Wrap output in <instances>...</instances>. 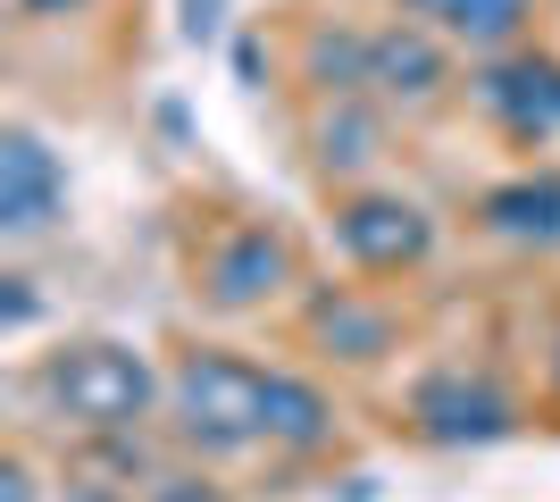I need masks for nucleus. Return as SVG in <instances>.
<instances>
[{"mask_svg":"<svg viewBox=\"0 0 560 502\" xmlns=\"http://www.w3.org/2000/svg\"><path fill=\"white\" fill-rule=\"evenodd\" d=\"M34 394L59 428L93 435V444H117V435H135L151 410H167V377L135 343H117V335H75L59 352L34 369Z\"/></svg>","mask_w":560,"mask_h":502,"instance_id":"f257e3e1","label":"nucleus"},{"mask_svg":"<svg viewBox=\"0 0 560 502\" xmlns=\"http://www.w3.org/2000/svg\"><path fill=\"white\" fill-rule=\"evenodd\" d=\"M268 377L277 369H259L243 352H218V343L185 352L167 369V428H176V444L201 460L259 453L268 444Z\"/></svg>","mask_w":560,"mask_h":502,"instance_id":"f03ea898","label":"nucleus"},{"mask_svg":"<svg viewBox=\"0 0 560 502\" xmlns=\"http://www.w3.org/2000/svg\"><path fill=\"white\" fill-rule=\"evenodd\" d=\"M284 285H293V243H284V226H268V218H226V226L201 243V260H192V293L226 318L268 311Z\"/></svg>","mask_w":560,"mask_h":502,"instance_id":"7ed1b4c3","label":"nucleus"},{"mask_svg":"<svg viewBox=\"0 0 560 502\" xmlns=\"http://www.w3.org/2000/svg\"><path fill=\"white\" fill-rule=\"evenodd\" d=\"M335 252H343L360 277H410V268H427V252H435V218L401 185H360V192L335 201Z\"/></svg>","mask_w":560,"mask_h":502,"instance_id":"20e7f679","label":"nucleus"},{"mask_svg":"<svg viewBox=\"0 0 560 502\" xmlns=\"http://www.w3.org/2000/svg\"><path fill=\"white\" fill-rule=\"evenodd\" d=\"M410 428L427 444H444V453H477V444H502L518 435V402L486 369H427L410 385Z\"/></svg>","mask_w":560,"mask_h":502,"instance_id":"39448f33","label":"nucleus"},{"mask_svg":"<svg viewBox=\"0 0 560 502\" xmlns=\"http://www.w3.org/2000/svg\"><path fill=\"white\" fill-rule=\"evenodd\" d=\"M68 218V160L34 135V126H0V243L25 252Z\"/></svg>","mask_w":560,"mask_h":502,"instance_id":"423d86ee","label":"nucleus"},{"mask_svg":"<svg viewBox=\"0 0 560 502\" xmlns=\"http://www.w3.org/2000/svg\"><path fill=\"white\" fill-rule=\"evenodd\" d=\"M468 101H477L511 143H552L560 135V59L552 50H527V43L502 50V59H477Z\"/></svg>","mask_w":560,"mask_h":502,"instance_id":"0eeeda50","label":"nucleus"},{"mask_svg":"<svg viewBox=\"0 0 560 502\" xmlns=\"http://www.w3.org/2000/svg\"><path fill=\"white\" fill-rule=\"evenodd\" d=\"M452 84V43L435 25L419 17H394L369 34V93L376 101H401V109H427V101H444Z\"/></svg>","mask_w":560,"mask_h":502,"instance_id":"6e6552de","label":"nucleus"},{"mask_svg":"<svg viewBox=\"0 0 560 502\" xmlns=\"http://www.w3.org/2000/svg\"><path fill=\"white\" fill-rule=\"evenodd\" d=\"M394 311L376 302V293L360 285H318L310 293V343L327 360H343V369H376V360L394 352Z\"/></svg>","mask_w":560,"mask_h":502,"instance_id":"1a4fd4ad","label":"nucleus"},{"mask_svg":"<svg viewBox=\"0 0 560 502\" xmlns=\"http://www.w3.org/2000/svg\"><path fill=\"white\" fill-rule=\"evenodd\" d=\"M410 17L435 25L452 50L468 59H502V50L527 43V25H536V0H410Z\"/></svg>","mask_w":560,"mask_h":502,"instance_id":"9d476101","label":"nucleus"},{"mask_svg":"<svg viewBox=\"0 0 560 502\" xmlns=\"http://www.w3.org/2000/svg\"><path fill=\"white\" fill-rule=\"evenodd\" d=\"M493 243H518V252H560V167H536V176H511L477 201Z\"/></svg>","mask_w":560,"mask_h":502,"instance_id":"9b49d317","label":"nucleus"},{"mask_svg":"<svg viewBox=\"0 0 560 502\" xmlns=\"http://www.w3.org/2000/svg\"><path fill=\"white\" fill-rule=\"evenodd\" d=\"M335 435H343V410H335V394L318 377H302V369H277L268 377V453H327Z\"/></svg>","mask_w":560,"mask_h":502,"instance_id":"f8f14e48","label":"nucleus"},{"mask_svg":"<svg viewBox=\"0 0 560 502\" xmlns=\"http://www.w3.org/2000/svg\"><path fill=\"white\" fill-rule=\"evenodd\" d=\"M310 160H318V176L360 192L376 176V160H385V118H376L369 101H335L327 118L310 126Z\"/></svg>","mask_w":560,"mask_h":502,"instance_id":"ddd939ff","label":"nucleus"},{"mask_svg":"<svg viewBox=\"0 0 560 502\" xmlns=\"http://www.w3.org/2000/svg\"><path fill=\"white\" fill-rule=\"evenodd\" d=\"M142 502H234V494H226V486L210 478V469H160Z\"/></svg>","mask_w":560,"mask_h":502,"instance_id":"4468645a","label":"nucleus"},{"mask_svg":"<svg viewBox=\"0 0 560 502\" xmlns=\"http://www.w3.org/2000/svg\"><path fill=\"white\" fill-rule=\"evenodd\" d=\"M0 502H43V486H34V460H25V453L0 460Z\"/></svg>","mask_w":560,"mask_h":502,"instance_id":"2eb2a0df","label":"nucleus"},{"mask_svg":"<svg viewBox=\"0 0 560 502\" xmlns=\"http://www.w3.org/2000/svg\"><path fill=\"white\" fill-rule=\"evenodd\" d=\"M0 285H9V327H25L34 318V277H0Z\"/></svg>","mask_w":560,"mask_h":502,"instance_id":"dca6fc26","label":"nucleus"},{"mask_svg":"<svg viewBox=\"0 0 560 502\" xmlns=\"http://www.w3.org/2000/svg\"><path fill=\"white\" fill-rule=\"evenodd\" d=\"M185 34L201 43V34H218V0H185Z\"/></svg>","mask_w":560,"mask_h":502,"instance_id":"f3484780","label":"nucleus"},{"mask_svg":"<svg viewBox=\"0 0 560 502\" xmlns=\"http://www.w3.org/2000/svg\"><path fill=\"white\" fill-rule=\"evenodd\" d=\"M25 17H75V9H93V0H18Z\"/></svg>","mask_w":560,"mask_h":502,"instance_id":"a211bd4d","label":"nucleus"},{"mask_svg":"<svg viewBox=\"0 0 560 502\" xmlns=\"http://www.w3.org/2000/svg\"><path fill=\"white\" fill-rule=\"evenodd\" d=\"M59 502H109V494H101V486H68Z\"/></svg>","mask_w":560,"mask_h":502,"instance_id":"6ab92c4d","label":"nucleus"},{"mask_svg":"<svg viewBox=\"0 0 560 502\" xmlns=\"http://www.w3.org/2000/svg\"><path fill=\"white\" fill-rule=\"evenodd\" d=\"M552 385H560V335H552Z\"/></svg>","mask_w":560,"mask_h":502,"instance_id":"aec40b11","label":"nucleus"}]
</instances>
